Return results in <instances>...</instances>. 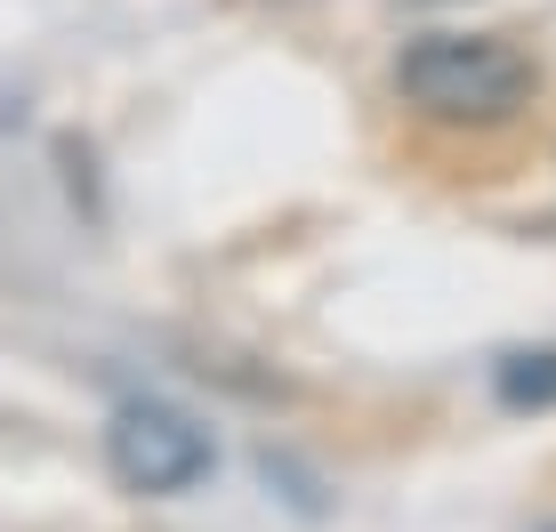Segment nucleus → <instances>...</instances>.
<instances>
[{"label":"nucleus","instance_id":"1","mask_svg":"<svg viewBox=\"0 0 556 532\" xmlns=\"http://www.w3.org/2000/svg\"><path fill=\"white\" fill-rule=\"evenodd\" d=\"M395 89L404 105H419L428 122H459V129H492L516 122L541 89V65L508 41V33H419L395 56Z\"/></svg>","mask_w":556,"mask_h":532},{"label":"nucleus","instance_id":"2","mask_svg":"<svg viewBox=\"0 0 556 532\" xmlns=\"http://www.w3.org/2000/svg\"><path fill=\"white\" fill-rule=\"evenodd\" d=\"M210 428L194 411L162 404V395H138V404H122L105 420V468L122 477L129 492H186L210 477Z\"/></svg>","mask_w":556,"mask_h":532},{"label":"nucleus","instance_id":"3","mask_svg":"<svg viewBox=\"0 0 556 532\" xmlns=\"http://www.w3.org/2000/svg\"><path fill=\"white\" fill-rule=\"evenodd\" d=\"M492 395L508 411H548L556 404V347H516L492 364Z\"/></svg>","mask_w":556,"mask_h":532}]
</instances>
